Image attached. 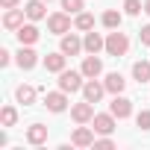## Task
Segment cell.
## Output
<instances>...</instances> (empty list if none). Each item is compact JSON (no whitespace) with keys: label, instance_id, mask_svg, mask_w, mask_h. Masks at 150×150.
<instances>
[{"label":"cell","instance_id":"obj_1","mask_svg":"<svg viewBox=\"0 0 150 150\" xmlns=\"http://www.w3.org/2000/svg\"><path fill=\"white\" fill-rule=\"evenodd\" d=\"M83 77H86L83 71H62L59 74V88L62 91H71V94L74 91H83V86H86Z\"/></svg>","mask_w":150,"mask_h":150},{"label":"cell","instance_id":"obj_2","mask_svg":"<svg viewBox=\"0 0 150 150\" xmlns=\"http://www.w3.org/2000/svg\"><path fill=\"white\" fill-rule=\"evenodd\" d=\"M129 50V38H127V33H109V38H106V53L109 56H124Z\"/></svg>","mask_w":150,"mask_h":150},{"label":"cell","instance_id":"obj_3","mask_svg":"<svg viewBox=\"0 0 150 150\" xmlns=\"http://www.w3.org/2000/svg\"><path fill=\"white\" fill-rule=\"evenodd\" d=\"M71 118L77 121V124H88V121H94V103H91V100L74 103V106H71Z\"/></svg>","mask_w":150,"mask_h":150},{"label":"cell","instance_id":"obj_4","mask_svg":"<svg viewBox=\"0 0 150 150\" xmlns=\"http://www.w3.org/2000/svg\"><path fill=\"white\" fill-rule=\"evenodd\" d=\"M47 30L56 33V35H65V33L71 30V18H68V12H56V15H50V18H47Z\"/></svg>","mask_w":150,"mask_h":150},{"label":"cell","instance_id":"obj_5","mask_svg":"<svg viewBox=\"0 0 150 150\" xmlns=\"http://www.w3.org/2000/svg\"><path fill=\"white\" fill-rule=\"evenodd\" d=\"M68 91H47V97H44V106L50 109V112H65L68 109V97H65Z\"/></svg>","mask_w":150,"mask_h":150},{"label":"cell","instance_id":"obj_6","mask_svg":"<svg viewBox=\"0 0 150 150\" xmlns=\"http://www.w3.org/2000/svg\"><path fill=\"white\" fill-rule=\"evenodd\" d=\"M71 144H74V147H91V144H94V132H91L88 127H77L74 135H71Z\"/></svg>","mask_w":150,"mask_h":150},{"label":"cell","instance_id":"obj_7","mask_svg":"<svg viewBox=\"0 0 150 150\" xmlns=\"http://www.w3.org/2000/svg\"><path fill=\"white\" fill-rule=\"evenodd\" d=\"M83 44H86V53H100V50H106V38L100 35V33H86V38H83Z\"/></svg>","mask_w":150,"mask_h":150},{"label":"cell","instance_id":"obj_8","mask_svg":"<svg viewBox=\"0 0 150 150\" xmlns=\"http://www.w3.org/2000/svg\"><path fill=\"white\" fill-rule=\"evenodd\" d=\"M109 112H112L115 118H129V115H132V100H127V97H118V94H115V100H112Z\"/></svg>","mask_w":150,"mask_h":150},{"label":"cell","instance_id":"obj_9","mask_svg":"<svg viewBox=\"0 0 150 150\" xmlns=\"http://www.w3.org/2000/svg\"><path fill=\"white\" fill-rule=\"evenodd\" d=\"M80 50H86V44L74 35V33H71V35H68V33L62 35V53H65V56H77Z\"/></svg>","mask_w":150,"mask_h":150},{"label":"cell","instance_id":"obj_10","mask_svg":"<svg viewBox=\"0 0 150 150\" xmlns=\"http://www.w3.org/2000/svg\"><path fill=\"white\" fill-rule=\"evenodd\" d=\"M80 71L86 74L88 80H94V77H100V71H103V62L97 59V53H91V56H88V59L83 62V68H80Z\"/></svg>","mask_w":150,"mask_h":150},{"label":"cell","instance_id":"obj_11","mask_svg":"<svg viewBox=\"0 0 150 150\" xmlns=\"http://www.w3.org/2000/svg\"><path fill=\"white\" fill-rule=\"evenodd\" d=\"M115 129V115L109 112V115H94V132H100V135H109Z\"/></svg>","mask_w":150,"mask_h":150},{"label":"cell","instance_id":"obj_12","mask_svg":"<svg viewBox=\"0 0 150 150\" xmlns=\"http://www.w3.org/2000/svg\"><path fill=\"white\" fill-rule=\"evenodd\" d=\"M24 15H27L24 9H9L6 18H3V27H6V30H21V27H24Z\"/></svg>","mask_w":150,"mask_h":150},{"label":"cell","instance_id":"obj_13","mask_svg":"<svg viewBox=\"0 0 150 150\" xmlns=\"http://www.w3.org/2000/svg\"><path fill=\"white\" fill-rule=\"evenodd\" d=\"M44 68L53 71V74H62V71H65V53H62V50H59V53H47V56H44Z\"/></svg>","mask_w":150,"mask_h":150},{"label":"cell","instance_id":"obj_14","mask_svg":"<svg viewBox=\"0 0 150 150\" xmlns=\"http://www.w3.org/2000/svg\"><path fill=\"white\" fill-rule=\"evenodd\" d=\"M103 91H106V86H100L97 80H88V83L83 86V94H86V100H91V103H97V100L103 97Z\"/></svg>","mask_w":150,"mask_h":150},{"label":"cell","instance_id":"obj_15","mask_svg":"<svg viewBox=\"0 0 150 150\" xmlns=\"http://www.w3.org/2000/svg\"><path fill=\"white\" fill-rule=\"evenodd\" d=\"M18 33V41L21 44H35L38 41V27H33V24H24L21 30H15Z\"/></svg>","mask_w":150,"mask_h":150},{"label":"cell","instance_id":"obj_16","mask_svg":"<svg viewBox=\"0 0 150 150\" xmlns=\"http://www.w3.org/2000/svg\"><path fill=\"white\" fill-rule=\"evenodd\" d=\"M35 62H38V53H35V50H30V47H21V53H18V65H21L24 71H33V68H35Z\"/></svg>","mask_w":150,"mask_h":150},{"label":"cell","instance_id":"obj_17","mask_svg":"<svg viewBox=\"0 0 150 150\" xmlns=\"http://www.w3.org/2000/svg\"><path fill=\"white\" fill-rule=\"evenodd\" d=\"M24 12H27V18L30 21H41L47 12H44V0H30V3L24 6Z\"/></svg>","mask_w":150,"mask_h":150},{"label":"cell","instance_id":"obj_18","mask_svg":"<svg viewBox=\"0 0 150 150\" xmlns=\"http://www.w3.org/2000/svg\"><path fill=\"white\" fill-rule=\"evenodd\" d=\"M27 141H30V144H44V141H47V127L33 124V127L27 129Z\"/></svg>","mask_w":150,"mask_h":150},{"label":"cell","instance_id":"obj_19","mask_svg":"<svg viewBox=\"0 0 150 150\" xmlns=\"http://www.w3.org/2000/svg\"><path fill=\"white\" fill-rule=\"evenodd\" d=\"M103 86H106V91H112V94H121V91L127 88V80L121 77V74H109Z\"/></svg>","mask_w":150,"mask_h":150},{"label":"cell","instance_id":"obj_20","mask_svg":"<svg viewBox=\"0 0 150 150\" xmlns=\"http://www.w3.org/2000/svg\"><path fill=\"white\" fill-rule=\"evenodd\" d=\"M15 97H18V103L30 106V103L35 100V88H33V86H18V88H15Z\"/></svg>","mask_w":150,"mask_h":150},{"label":"cell","instance_id":"obj_21","mask_svg":"<svg viewBox=\"0 0 150 150\" xmlns=\"http://www.w3.org/2000/svg\"><path fill=\"white\" fill-rule=\"evenodd\" d=\"M132 77L138 83H150V62H135L132 65Z\"/></svg>","mask_w":150,"mask_h":150},{"label":"cell","instance_id":"obj_22","mask_svg":"<svg viewBox=\"0 0 150 150\" xmlns=\"http://www.w3.org/2000/svg\"><path fill=\"white\" fill-rule=\"evenodd\" d=\"M74 27L83 30V33H88V30H94V18H91L88 12H77V21H74Z\"/></svg>","mask_w":150,"mask_h":150},{"label":"cell","instance_id":"obj_23","mask_svg":"<svg viewBox=\"0 0 150 150\" xmlns=\"http://www.w3.org/2000/svg\"><path fill=\"white\" fill-rule=\"evenodd\" d=\"M103 27H109V30H118V27H121V12H115V9L103 12Z\"/></svg>","mask_w":150,"mask_h":150},{"label":"cell","instance_id":"obj_24","mask_svg":"<svg viewBox=\"0 0 150 150\" xmlns=\"http://www.w3.org/2000/svg\"><path fill=\"white\" fill-rule=\"evenodd\" d=\"M0 121H3V127H15V121H18V112H15L12 106H3V112H0Z\"/></svg>","mask_w":150,"mask_h":150},{"label":"cell","instance_id":"obj_25","mask_svg":"<svg viewBox=\"0 0 150 150\" xmlns=\"http://www.w3.org/2000/svg\"><path fill=\"white\" fill-rule=\"evenodd\" d=\"M62 9L71 15V12H83V0H62Z\"/></svg>","mask_w":150,"mask_h":150},{"label":"cell","instance_id":"obj_26","mask_svg":"<svg viewBox=\"0 0 150 150\" xmlns=\"http://www.w3.org/2000/svg\"><path fill=\"white\" fill-rule=\"evenodd\" d=\"M124 9H127V15H138L144 6H141V0H124Z\"/></svg>","mask_w":150,"mask_h":150},{"label":"cell","instance_id":"obj_27","mask_svg":"<svg viewBox=\"0 0 150 150\" xmlns=\"http://www.w3.org/2000/svg\"><path fill=\"white\" fill-rule=\"evenodd\" d=\"M135 124H138L141 129H150V109H141L138 118H135Z\"/></svg>","mask_w":150,"mask_h":150},{"label":"cell","instance_id":"obj_28","mask_svg":"<svg viewBox=\"0 0 150 150\" xmlns=\"http://www.w3.org/2000/svg\"><path fill=\"white\" fill-rule=\"evenodd\" d=\"M94 147L97 150H109V147H115V141L112 138H100V141H94Z\"/></svg>","mask_w":150,"mask_h":150},{"label":"cell","instance_id":"obj_29","mask_svg":"<svg viewBox=\"0 0 150 150\" xmlns=\"http://www.w3.org/2000/svg\"><path fill=\"white\" fill-rule=\"evenodd\" d=\"M138 38H141V44H147V47H150V24H147V27H141Z\"/></svg>","mask_w":150,"mask_h":150},{"label":"cell","instance_id":"obj_30","mask_svg":"<svg viewBox=\"0 0 150 150\" xmlns=\"http://www.w3.org/2000/svg\"><path fill=\"white\" fill-rule=\"evenodd\" d=\"M9 62H12V53H9V50H0V65H3V68H6Z\"/></svg>","mask_w":150,"mask_h":150},{"label":"cell","instance_id":"obj_31","mask_svg":"<svg viewBox=\"0 0 150 150\" xmlns=\"http://www.w3.org/2000/svg\"><path fill=\"white\" fill-rule=\"evenodd\" d=\"M0 6H3V9H15V6H18V0H0Z\"/></svg>","mask_w":150,"mask_h":150},{"label":"cell","instance_id":"obj_32","mask_svg":"<svg viewBox=\"0 0 150 150\" xmlns=\"http://www.w3.org/2000/svg\"><path fill=\"white\" fill-rule=\"evenodd\" d=\"M144 12H147V15H150V0H147V3H144Z\"/></svg>","mask_w":150,"mask_h":150}]
</instances>
